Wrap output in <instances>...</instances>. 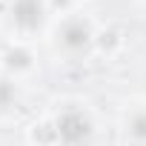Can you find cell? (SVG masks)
Returning a JSON list of instances; mask_svg holds the SVG:
<instances>
[{
  "instance_id": "cell-8",
  "label": "cell",
  "mask_w": 146,
  "mask_h": 146,
  "mask_svg": "<svg viewBox=\"0 0 146 146\" xmlns=\"http://www.w3.org/2000/svg\"><path fill=\"white\" fill-rule=\"evenodd\" d=\"M20 103V83L0 75V115H12Z\"/></svg>"
},
{
  "instance_id": "cell-2",
  "label": "cell",
  "mask_w": 146,
  "mask_h": 146,
  "mask_svg": "<svg viewBox=\"0 0 146 146\" xmlns=\"http://www.w3.org/2000/svg\"><path fill=\"white\" fill-rule=\"evenodd\" d=\"M52 12L49 0H6L3 9V26L12 35L9 40H26L35 43L37 37L49 35L52 26Z\"/></svg>"
},
{
  "instance_id": "cell-3",
  "label": "cell",
  "mask_w": 146,
  "mask_h": 146,
  "mask_svg": "<svg viewBox=\"0 0 146 146\" xmlns=\"http://www.w3.org/2000/svg\"><path fill=\"white\" fill-rule=\"evenodd\" d=\"M52 117L60 135V146H86L95 137V117L80 103H66Z\"/></svg>"
},
{
  "instance_id": "cell-1",
  "label": "cell",
  "mask_w": 146,
  "mask_h": 146,
  "mask_svg": "<svg viewBox=\"0 0 146 146\" xmlns=\"http://www.w3.org/2000/svg\"><path fill=\"white\" fill-rule=\"evenodd\" d=\"M95 40H98V26L80 9L69 12L63 17H54L49 26L52 52L57 57H66V60H78V57L95 52Z\"/></svg>"
},
{
  "instance_id": "cell-4",
  "label": "cell",
  "mask_w": 146,
  "mask_h": 146,
  "mask_svg": "<svg viewBox=\"0 0 146 146\" xmlns=\"http://www.w3.org/2000/svg\"><path fill=\"white\" fill-rule=\"evenodd\" d=\"M37 69V54L35 46L26 40H6L0 46V75H6L12 80H26L29 75H35Z\"/></svg>"
},
{
  "instance_id": "cell-9",
  "label": "cell",
  "mask_w": 146,
  "mask_h": 146,
  "mask_svg": "<svg viewBox=\"0 0 146 146\" xmlns=\"http://www.w3.org/2000/svg\"><path fill=\"white\" fill-rule=\"evenodd\" d=\"M80 3L78 0H49V12H52V17H63V15H69V12H75Z\"/></svg>"
},
{
  "instance_id": "cell-10",
  "label": "cell",
  "mask_w": 146,
  "mask_h": 146,
  "mask_svg": "<svg viewBox=\"0 0 146 146\" xmlns=\"http://www.w3.org/2000/svg\"><path fill=\"white\" fill-rule=\"evenodd\" d=\"M78 3H92V0H78Z\"/></svg>"
},
{
  "instance_id": "cell-6",
  "label": "cell",
  "mask_w": 146,
  "mask_h": 146,
  "mask_svg": "<svg viewBox=\"0 0 146 146\" xmlns=\"http://www.w3.org/2000/svg\"><path fill=\"white\" fill-rule=\"evenodd\" d=\"M26 140H29V146H60V135H57L54 117H52V115L37 117V120L26 129Z\"/></svg>"
},
{
  "instance_id": "cell-7",
  "label": "cell",
  "mask_w": 146,
  "mask_h": 146,
  "mask_svg": "<svg viewBox=\"0 0 146 146\" xmlns=\"http://www.w3.org/2000/svg\"><path fill=\"white\" fill-rule=\"evenodd\" d=\"M123 46H126V37H123L120 26H103V29H98L95 52H100L103 57H115V54L123 52Z\"/></svg>"
},
{
  "instance_id": "cell-5",
  "label": "cell",
  "mask_w": 146,
  "mask_h": 146,
  "mask_svg": "<svg viewBox=\"0 0 146 146\" xmlns=\"http://www.w3.org/2000/svg\"><path fill=\"white\" fill-rule=\"evenodd\" d=\"M120 135L126 146H146V103L126 106L120 115Z\"/></svg>"
}]
</instances>
